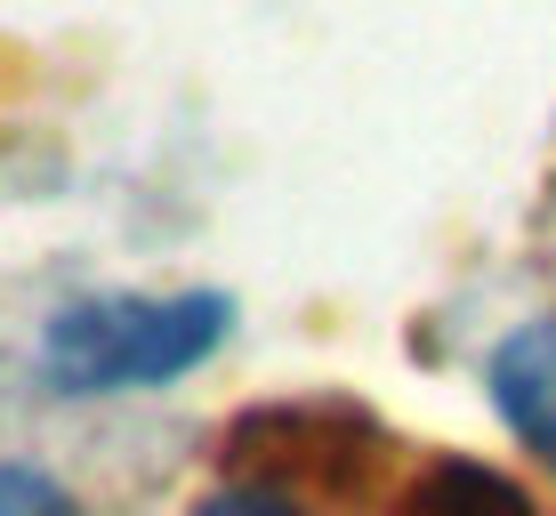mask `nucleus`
<instances>
[{
    "label": "nucleus",
    "instance_id": "3",
    "mask_svg": "<svg viewBox=\"0 0 556 516\" xmlns=\"http://www.w3.org/2000/svg\"><path fill=\"white\" fill-rule=\"evenodd\" d=\"M404 516H532V501L508 484L501 468H476V461H435L412 484Z\"/></svg>",
    "mask_w": 556,
    "mask_h": 516
},
{
    "label": "nucleus",
    "instance_id": "2",
    "mask_svg": "<svg viewBox=\"0 0 556 516\" xmlns=\"http://www.w3.org/2000/svg\"><path fill=\"white\" fill-rule=\"evenodd\" d=\"M484 388H492V412L508 419L516 444L556 468V315L516 323L484 363Z\"/></svg>",
    "mask_w": 556,
    "mask_h": 516
},
{
    "label": "nucleus",
    "instance_id": "4",
    "mask_svg": "<svg viewBox=\"0 0 556 516\" xmlns=\"http://www.w3.org/2000/svg\"><path fill=\"white\" fill-rule=\"evenodd\" d=\"M0 516H81V508H73V492L56 476L25 468V461H0Z\"/></svg>",
    "mask_w": 556,
    "mask_h": 516
},
{
    "label": "nucleus",
    "instance_id": "1",
    "mask_svg": "<svg viewBox=\"0 0 556 516\" xmlns=\"http://www.w3.org/2000/svg\"><path fill=\"white\" fill-rule=\"evenodd\" d=\"M235 331L226 291H169V299H73L41 331V372L56 395H129V388H169L202 372Z\"/></svg>",
    "mask_w": 556,
    "mask_h": 516
},
{
    "label": "nucleus",
    "instance_id": "5",
    "mask_svg": "<svg viewBox=\"0 0 556 516\" xmlns=\"http://www.w3.org/2000/svg\"><path fill=\"white\" fill-rule=\"evenodd\" d=\"M194 516H315V508H306L299 492L266 484V476H235V484H218Z\"/></svg>",
    "mask_w": 556,
    "mask_h": 516
}]
</instances>
